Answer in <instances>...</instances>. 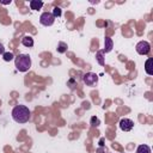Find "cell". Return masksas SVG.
Listing matches in <instances>:
<instances>
[{
  "label": "cell",
  "instance_id": "cell-1",
  "mask_svg": "<svg viewBox=\"0 0 153 153\" xmlns=\"http://www.w3.org/2000/svg\"><path fill=\"white\" fill-rule=\"evenodd\" d=\"M30 117H31V112H30L29 108L25 106V105L19 104V105H16L12 109V118H13L14 122H17L19 124L29 122Z\"/></svg>",
  "mask_w": 153,
  "mask_h": 153
},
{
  "label": "cell",
  "instance_id": "cell-2",
  "mask_svg": "<svg viewBox=\"0 0 153 153\" xmlns=\"http://www.w3.org/2000/svg\"><path fill=\"white\" fill-rule=\"evenodd\" d=\"M14 66L17 71L22 73L27 72L31 68V57L27 54H19L17 57H14Z\"/></svg>",
  "mask_w": 153,
  "mask_h": 153
},
{
  "label": "cell",
  "instance_id": "cell-3",
  "mask_svg": "<svg viewBox=\"0 0 153 153\" xmlns=\"http://www.w3.org/2000/svg\"><path fill=\"white\" fill-rule=\"evenodd\" d=\"M39 23L43 26H51L55 23V17L53 16L51 12H43L39 16Z\"/></svg>",
  "mask_w": 153,
  "mask_h": 153
},
{
  "label": "cell",
  "instance_id": "cell-4",
  "mask_svg": "<svg viewBox=\"0 0 153 153\" xmlns=\"http://www.w3.org/2000/svg\"><path fill=\"white\" fill-rule=\"evenodd\" d=\"M82 80L86 84V86H90V87H93L98 84V75L96 73H92V72H88L86 74H84L82 76Z\"/></svg>",
  "mask_w": 153,
  "mask_h": 153
},
{
  "label": "cell",
  "instance_id": "cell-5",
  "mask_svg": "<svg viewBox=\"0 0 153 153\" xmlns=\"http://www.w3.org/2000/svg\"><path fill=\"white\" fill-rule=\"evenodd\" d=\"M135 50L139 55H147L149 54L151 51V44L147 42V41H140L136 47H135Z\"/></svg>",
  "mask_w": 153,
  "mask_h": 153
},
{
  "label": "cell",
  "instance_id": "cell-6",
  "mask_svg": "<svg viewBox=\"0 0 153 153\" xmlns=\"http://www.w3.org/2000/svg\"><path fill=\"white\" fill-rule=\"evenodd\" d=\"M120 129L122 131H130L134 128V121H131L130 118H121L120 121Z\"/></svg>",
  "mask_w": 153,
  "mask_h": 153
},
{
  "label": "cell",
  "instance_id": "cell-7",
  "mask_svg": "<svg viewBox=\"0 0 153 153\" xmlns=\"http://www.w3.org/2000/svg\"><path fill=\"white\" fill-rule=\"evenodd\" d=\"M112 48H114V42H112V39L110 38V37H105L104 38V49L102 50L104 54H106V53H110L111 50H112Z\"/></svg>",
  "mask_w": 153,
  "mask_h": 153
},
{
  "label": "cell",
  "instance_id": "cell-8",
  "mask_svg": "<svg viewBox=\"0 0 153 153\" xmlns=\"http://www.w3.org/2000/svg\"><path fill=\"white\" fill-rule=\"evenodd\" d=\"M22 44H23L24 47H26V48H31V47L33 45V38H32L31 36H29V35L23 36V38H22Z\"/></svg>",
  "mask_w": 153,
  "mask_h": 153
},
{
  "label": "cell",
  "instance_id": "cell-9",
  "mask_svg": "<svg viewBox=\"0 0 153 153\" xmlns=\"http://www.w3.org/2000/svg\"><path fill=\"white\" fill-rule=\"evenodd\" d=\"M30 7L33 11H38V10H41L43 7V1H41V0H31L30 1Z\"/></svg>",
  "mask_w": 153,
  "mask_h": 153
},
{
  "label": "cell",
  "instance_id": "cell-10",
  "mask_svg": "<svg viewBox=\"0 0 153 153\" xmlns=\"http://www.w3.org/2000/svg\"><path fill=\"white\" fill-rule=\"evenodd\" d=\"M151 65H152V59L148 57L147 61H146V63H145V72H146L148 75H153V69H152Z\"/></svg>",
  "mask_w": 153,
  "mask_h": 153
},
{
  "label": "cell",
  "instance_id": "cell-11",
  "mask_svg": "<svg viewBox=\"0 0 153 153\" xmlns=\"http://www.w3.org/2000/svg\"><path fill=\"white\" fill-rule=\"evenodd\" d=\"M136 153H151V148L148 145H140L136 148Z\"/></svg>",
  "mask_w": 153,
  "mask_h": 153
},
{
  "label": "cell",
  "instance_id": "cell-12",
  "mask_svg": "<svg viewBox=\"0 0 153 153\" xmlns=\"http://www.w3.org/2000/svg\"><path fill=\"white\" fill-rule=\"evenodd\" d=\"M67 48H68V45H67V43H65V42H59V44H57V53H60V54H63V53H66L67 51Z\"/></svg>",
  "mask_w": 153,
  "mask_h": 153
},
{
  "label": "cell",
  "instance_id": "cell-13",
  "mask_svg": "<svg viewBox=\"0 0 153 153\" xmlns=\"http://www.w3.org/2000/svg\"><path fill=\"white\" fill-rule=\"evenodd\" d=\"M2 59H4V61L10 62V61L14 60V55H13V53H11V51H8V53H4V54H2Z\"/></svg>",
  "mask_w": 153,
  "mask_h": 153
},
{
  "label": "cell",
  "instance_id": "cell-14",
  "mask_svg": "<svg viewBox=\"0 0 153 153\" xmlns=\"http://www.w3.org/2000/svg\"><path fill=\"white\" fill-rule=\"evenodd\" d=\"M51 13H53V16L56 18V17H61L62 11H61V8H60V7H57V6H56V7H54V8H53V12H51Z\"/></svg>",
  "mask_w": 153,
  "mask_h": 153
},
{
  "label": "cell",
  "instance_id": "cell-15",
  "mask_svg": "<svg viewBox=\"0 0 153 153\" xmlns=\"http://www.w3.org/2000/svg\"><path fill=\"white\" fill-rule=\"evenodd\" d=\"M103 51L102 50H99V51H97V54H96V57H97V60H98V62H99V65H104V61H103Z\"/></svg>",
  "mask_w": 153,
  "mask_h": 153
},
{
  "label": "cell",
  "instance_id": "cell-16",
  "mask_svg": "<svg viewBox=\"0 0 153 153\" xmlns=\"http://www.w3.org/2000/svg\"><path fill=\"white\" fill-rule=\"evenodd\" d=\"M99 123H100V121H99V118H98V117L93 116V117L91 118V126H92V127H98V126H99Z\"/></svg>",
  "mask_w": 153,
  "mask_h": 153
},
{
  "label": "cell",
  "instance_id": "cell-17",
  "mask_svg": "<svg viewBox=\"0 0 153 153\" xmlns=\"http://www.w3.org/2000/svg\"><path fill=\"white\" fill-rule=\"evenodd\" d=\"M4 53H5V47H4V45L0 43V55H2Z\"/></svg>",
  "mask_w": 153,
  "mask_h": 153
},
{
  "label": "cell",
  "instance_id": "cell-18",
  "mask_svg": "<svg viewBox=\"0 0 153 153\" xmlns=\"http://www.w3.org/2000/svg\"><path fill=\"white\" fill-rule=\"evenodd\" d=\"M0 2H1V4H2V5H7V4H11V2H12V1H11V0H10V1H0Z\"/></svg>",
  "mask_w": 153,
  "mask_h": 153
}]
</instances>
